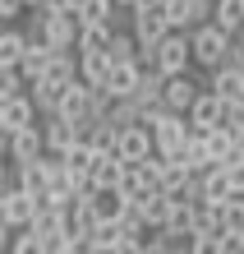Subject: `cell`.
<instances>
[{
	"instance_id": "obj_1",
	"label": "cell",
	"mask_w": 244,
	"mask_h": 254,
	"mask_svg": "<svg viewBox=\"0 0 244 254\" xmlns=\"http://www.w3.org/2000/svg\"><path fill=\"white\" fill-rule=\"evenodd\" d=\"M226 47H231V33H226V28H217L212 19L194 23V33H189V61H194V65L217 69V65L226 61Z\"/></svg>"
},
{
	"instance_id": "obj_2",
	"label": "cell",
	"mask_w": 244,
	"mask_h": 254,
	"mask_svg": "<svg viewBox=\"0 0 244 254\" xmlns=\"http://www.w3.org/2000/svg\"><path fill=\"white\" fill-rule=\"evenodd\" d=\"M147 129H152V148H157L161 157H171L175 148L194 134V129H189V116H185V111H171V107H166V111H161Z\"/></svg>"
},
{
	"instance_id": "obj_3",
	"label": "cell",
	"mask_w": 244,
	"mask_h": 254,
	"mask_svg": "<svg viewBox=\"0 0 244 254\" xmlns=\"http://www.w3.org/2000/svg\"><path fill=\"white\" fill-rule=\"evenodd\" d=\"M152 65H157L161 74H185L194 61H189V37H185V28H171L157 47H152Z\"/></svg>"
},
{
	"instance_id": "obj_4",
	"label": "cell",
	"mask_w": 244,
	"mask_h": 254,
	"mask_svg": "<svg viewBox=\"0 0 244 254\" xmlns=\"http://www.w3.org/2000/svg\"><path fill=\"white\" fill-rule=\"evenodd\" d=\"M171 33L161 9H134V42H139V65H152V47Z\"/></svg>"
},
{
	"instance_id": "obj_5",
	"label": "cell",
	"mask_w": 244,
	"mask_h": 254,
	"mask_svg": "<svg viewBox=\"0 0 244 254\" xmlns=\"http://www.w3.org/2000/svg\"><path fill=\"white\" fill-rule=\"evenodd\" d=\"M42 37H47L55 51H74V42H79V14L47 9V14H42Z\"/></svg>"
},
{
	"instance_id": "obj_6",
	"label": "cell",
	"mask_w": 244,
	"mask_h": 254,
	"mask_svg": "<svg viewBox=\"0 0 244 254\" xmlns=\"http://www.w3.org/2000/svg\"><path fill=\"white\" fill-rule=\"evenodd\" d=\"M189 129H212V125H221V116H226V97L221 93H212V88H198V97L189 102Z\"/></svg>"
},
{
	"instance_id": "obj_7",
	"label": "cell",
	"mask_w": 244,
	"mask_h": 254,
	"mask_svg": "<svg viewBox=\"0 0 244 254\" xmlns=\"http://www.w3.org/2000/svg\"><path fill=\"white\" fill-rule=\"evenodd\" d=\"M147 153H157V148H152V129L147 125H120L115 129V157L120 162H143Z\"/></svg>"
},
{
	"instance_id": "obj_8",
	"label": "cell",
	"mask_w": 244,
	"mask_h": 254,
	"mask_svg": "<svg viewBox=\"0 0 244 254\" xmlns=\"http://www.w3.org/2000/svg\"><path fill=\"white\" fill-rule=\"evenodd\" d=\"M28 217H33V194L9 181L5 190H0V222H5V227H23Z\"/></svg>"
},
{
	"instance_id": "obj_9",
	"label": "cell",
	"mask_w": 244,
	"mask_h": 254,
	"mask_svg": "<svg viewBox=\"0 0 244 254\" xmlns=\"http://www.w3.org/2000/svg\"><path fill=\"white\" fill-rule=\"evenodd\" d=\"M161 14H166L171 28H194V23L212 19V0H166Z\"/></svg>"
},
{
	"instance_id": "obj_10",
	"label": "cell",
	"mask_w": 244,
	"mask_h": 254,
	"mask_svg": "<svg viewBox=\"0 0 244 254\" xmlns=\"http://www.w3.org/2000/svg\"><path fill=\"white\" fill-rule=\"evenodd\" d=\"M198 88H203V83L189 79V69L185 74H166V79H161V102L171 111H189V102L198 97Z\"/></svg>"
},
{
	"instance_id": "obj_11",
	"label": "cell",
	"mask_w": 244,
	"mask_h": 254,
	"mask_svg": "<svg viewBox=\"0 0 244 254\" xmlns=\"http://www.w3.org/2000/svg\"><path fill=\"white\" fill-rule=\"evenodd\" d=\"M189 231H194V203H180V199H171V208H166V222H161V236L166 241H185L189 245Z\"/></svg>"
},
{
	"instance_id": "obj_12",
	"label": "cell",
	"mask_w": 244,
	"mask_h": 254,
	"mask_svg": "<svg viewBox=\"0 0 244 254\" xmlns=\"http://www.w3.org/2000/svg\"><path fill=\"white\" fill-rule=\"evenodd\" d=\"M37 153H47L42 148V125H23V129H9V162H28V157H37Z\"/></svg>"
},
{
	"instance_id": "obj_13",
	"label": "cell",
	"mask_w": 244,
	"mask_h": 254,
	"mask_svg": "<svg viewBox=\"0 0 244 254\" xmlns=\"http://www.w3.org/2000/svg\"><path fill=\"white\" fill-rule=\"evenodd\" d=\"M74 134H79V125L69 121V116H60V111H51L47 121H42V148H47V153H60V148H65Z\"/></svg>"
},
{
	"instance_id": "obj_14",
	"label": "cell",
	"mask_w": 244,
	"mask_h": 254,
	"mask_svg": "<svg viewBox=\"0 0 244 254\" xmlns=\"http://www.w3.org/2000/svg\"><path fill=\"white\" fill-rule=\"evenodd\" d=\"M111 56H106V47H93V51H79V79L83 83H93V88H101L106 83V74H111Z\"/></svg>"
},
{
	"instance_id": "obj_15",
	"label": "cell",
	"mask_w": 244,
	"mask_h": 254,
	"mask_svg": "<svg viewBox=\"0 0 244 254\" xmlns=\"http://www.w3.org/2000/svg\"><path fill=\"white\" fill-rule=\"evenodd\" d=\"M88 176H93L97 190H120V176H125V162H120L115 153H97L93 167H88Z\"/></svg>"
},
{
	"instance_id": "obj_16",
	"label": "cell",
	"mask_w": 244,
	"mask_h": 254,
	"mask_svg": "<svg viewBox=\"0 0 244 254\" xmlns=\"http://www.w3.org/2000/svg\"><path fill=\"white\" fill-rule=\"evenodd\" d=\"M207 88H212V93H221L226 102H244V69H235V65H217Z\"/></svg>"
},
{
	"instance_id": "obj_17",
	"label": "cell",
	"mask_w": 244,
	"mask_h": 254,
	"mask_svg": "<svg viewBox=\"0 0 244 254\" xmlns=\"http://www.w3.org/2000/svg\"><path fill=\"white\" fill-rule=\"evenodd\" d=\"M198 139H203V157L207 162H226V157L235 153V134L226 129V125H212V129L198 134Z\"/></svg>"
},
{
	"instance_id": "obj_18",
	"label": "cell",
	"mask_w": 244,
	"mask_h": 254,
	"mask_svg": "<svg viewBox=\"0 0 244 254\" xmlns=\"http://www.w3.org/2000/svg\"><path fill=\"white\" fill-rule=\"evenodd\" d=\"M0 107H5V129H23V125H33V121H37V107H33V97H28V93L5 97Z\"/></svg>"
},
{
	"instance_id": "obj_19",
	"label": "cell",
	"mask_w": 244,
	"mask_h": 254,
	"mask_svg": "<svg viewBox=\"0 0 244 254\" xmlns=\"http://www.w3.org/2000/svg\"><path fill=\"white\" fill-rule=\"evenodd\" d=\"M134 208H139V217L147 222L152 231H161V222H166V208H171V199H166L161 190H147V194H139V199H134Z\"/></svg>"
},
{
	"instance_id": "obj_20",
	"label": "cell",
	"mask_w": 244,
	"mask_h": 254,
	"mask_svg": "<svg viewBox=\"0 0 244 254\" xmlns=\"http://www.w3.org/2000/svg\"><path fill=\"white\" fill-rule=\"evenodd\" d=\"M212 23L226 33H244V0H212Z\"/></svg>"
},
{
	"instance_id": "obj_21",
	"label": "cell",
	"mask_w": 244,
	"mask_h": 254,
	"mask_svg": "<svg viewBox=\"0 0 244 254\" xmlns=\"http://www.w3.org/2000/svg\"><path fill=\"white\" fill-rule=\"evenodd\" d=\"M42 79H51V83H69V79H79V56L74 51H55L51 47V61H47V74Z\"/></svg>"
},
{
	"instance_id": "obj_22",
	"label": "cell",
	"mask_w": 244,
	"mask_h": 254,
	"mask_svg": "<svg viewBox=\"0 0 244 254\" xmlns=\"http://www.w3.org/2000/svg\"><path fill=\"white\" fill-rule=\"evenodd\" d=\"M33 88V107L42 111V116H51V111H60V97H65V83H51V79H37V83H28Z\"/></svg>"
},
{
	"instance_id": "obj_23",
	"label": "cell",
	"mask_w": 244,
	"mask_h": 254,
	"mask_svg": "<svg viewBox=\"0 0 244 254\" xmlns=\"http://www.w3.org/2000/svg\"><path fill=\"white\" fill-rule=\"evenodd\" d=\"M134 83H139V65H111V74H106V97H129Z\"/></svg>"
},
{
	"instance_id": "obj_24",
	"label": "cell",
	"mask_w": 244,
	"mask_h": 254,
	"mask_svg": "<svg viewBox=\"0 0 244 254\" xmlns=\"http://www.w3.org/2000/svg\"><path fill=\"white\" fill-rule=\"evenodd\" d=\"M106 56H111L115 65H139V42H134V33H111Z\"/></svg>"
},
{
	"instance_id": "obj_25",
	"label": "cell",
	"mask_w": 244,
	"mask_h": 254,
	"mask_svg": "<svg viewBox=\"0 0 244 254\" xmlns=\"http://www.w3.org/2000/svg\"><path fill=\"white\" fill-rule=\"evenodd\" d=\"M88 199H93V213H97V222H115V217H120V208H125L120 190H93Z\"/></svg>"
},
{
	"instance_id": "obj_26",
	"label": "cell",
	"mask_w": 244,
	"mask_h": 254,
	"mask_svg": "<svg viewBox=\"0 0 244 254\" xmlns=\"http://www.w3.org/2000/svg\"><path fill=\"white\" fill-rule=\"evenodd\" d=\"M115 28L111 23H79V42H74V51H93V47H106L111 42Z\"/></svg>"
},
{
	"instance_id": "obj_27",
	"label": "cell",
	"mask_w": 244,
	"mask_h": 254,
	"mask_svg": "<svg viewBox=\"0 0 244 254\" xmlns=\"http://www.w3.org/2000/svg\"><path fill=\"white\" fill-rule=\"evenodd\" d=\"M23 47H28V37L19 33V28H5V33H0V65H19Z\"/></svg>"
},
{
	"instance_id": "obj_28",
	"label": "cell",
	"mask_w": 244,
	"mask_h": 254,
	"mask_svg": "<svg viewBox=\"0 0 244 254\" xmlns=\"http://www.w3.org/2000/svg\"><path fill=\"white\" fill-rule=\"evenodd\" d=\"M14 93H23V74H19V65H0V102Z\"/></svg>"
},
{
	"instance_id": "obj_29",
	"label": "cell",
	"mask_w": 244,
	"mask_h": 254,
	"mask_svg": "<svg viewBox=\"0 0 244 254\" xmlns=\"http://www.w3.org/2000/svg\"><path fill=\"white\" fill-rule=\"evenodd\" d=\"M28 9V0H0V19H19Z\"/></svg>"
},
{
	"instance_id": "obj_30",
	"label": "cell",
	"mask_w": 244,
	"mask_h": 254,
	"mask_svg": "<svg viewBox=\"0 0 244 254\" xmlns=\"http://www.w3.org/2000/svg\"><path fill=\"white\" fill-rule=\"evenodd\" d=\"M161 5H166V0H134L129 9H161Z\"/></svg>"
},
{
	"instance_id": "obj_31",
	"label": "cell",
	"mask_w": 244,
	"mask_h": 254,
	"mask_svg": "<svg viewBox=\"0 0 244 254\" xmlns=\"http://www.w3.org/2000/svg\"><path fill=\"white\" fill-rule=\"evenodd\" d=\"M9 236H14V227H5V222H0V250H9Z\"/></svg>"
},
{
	"instance_id": "obj_32",
	"label": "cell",
	"mask_w": 244,
	"mask_h": 254,
	"mask_svg": "<svg viewBox=\"0 0 244 254\" xmlns=\"http://www.w3.org/2000/svg\"><path fill=\"white\" fill-rule=\"evenodd\" d=\"M9 181H14V176H9V167H5V157H0V190H5Z\"/></svg>"
},
{
	"instance_id": "obj_33",
	"label": "cell",
	"mask_w": 244,
	"mask_h": 254,
	"mask_svg": "<svg viewBox=\"0 0 244 254\" xmlns=\"http://www.w3.org/2000/svg\"><path fill=\"white\" fill-rule=\"evenodd\" d=\"M115 5H120V9H129V5H134V0H115Z\"/></svg>"
}]
</instances>
